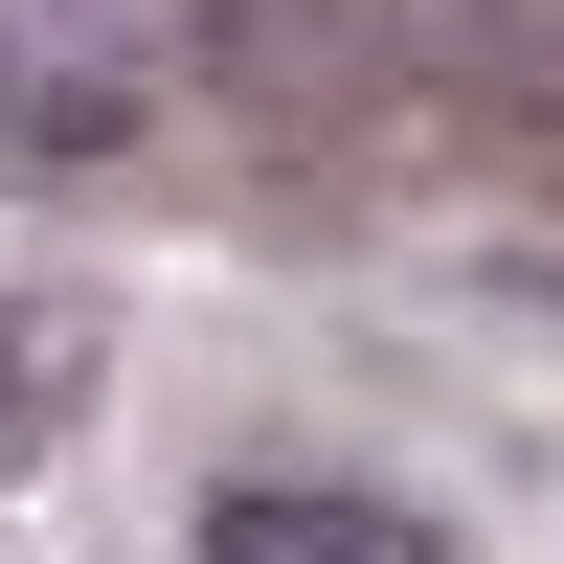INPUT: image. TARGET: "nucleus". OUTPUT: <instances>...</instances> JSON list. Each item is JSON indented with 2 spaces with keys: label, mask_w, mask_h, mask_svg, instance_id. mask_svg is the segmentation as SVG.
<instances>
[{
  "label": "nucleus",
  "mask_w": 564,
  "mask_h": 564,
  "mask_svg": "<svg viewBox=\"0 0 564 564\" xmlns=\"http://www.w3.org/2000/svg\"><path fill=\"white\" fill-rule=\"evenodd\" d=\"M181 564H475V542L430 497H384V475H226L181 520Z\"/></svg>",
  "instance_id": "f257e3e1"
},
{
  "label": "nucleus",
  "mask_w": 564,
  "mask_h": 564,
  "mask_svg": "<svg viewBox=\"0 0 564 564\" xmlns=\"http://www.w3.org/2000/svg\"><path fill=\"white\" fill-rule=\"evenodd\" d=\"M90 384H113L90 316H68V294H0V475H45V452L90 430Z\"/></svg>",
  "instance_id": "f03ea898"
}]
</instances>
